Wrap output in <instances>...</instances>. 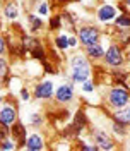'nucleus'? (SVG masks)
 Returning <instances> with one entry per match:
<instances>
[{"label":"nucleus","instance_id":"9b49d317","mask_svg":"<svg viewBox=\"0 0 130 151\" xmlns=\"http://www.w3.org/2000/svg\"><path fill=\"white\" fill-rule=\"evenodd\" d=\"M91 77V67H72V72H70V79L74 83L82 84L84 81H87Z\"/></svg>","mask_w":130,"mask_h":151},{"label":"nucleus","instance_id":"bb28decb","mask_svg":"<svg viewBox=\"0 0 130 151\" xmlns=\"http://www.w3.org/2000/svg\"><path fill=\"white\" fill-rule=\"evenodd\" d=\"M69 43H70V48H75L79 43H77V38L75 36H69Z\"/></svg>","mask_w":130,"mask_h":151},{"label":"nucleus","instance_id":"412c9836","mask_svg":"<svg viewBox=\"0 0 130 151\" xmlns=\"http://www.w3.org/2000/svg\"><path fill=\"white\" fill-rule=\"evenodd\" d=\"M62 24H64V16L55 14V16H51V17H50V31L60 29V28H62Z\"/></svg>","mask_w":130,"mask_h":151},{"label":"nucleus","instance_id":"20e7f679","mask_svg":"<svg viewBox=\"0 0 130 151\" xmlns=\"http://www.w3.org/2000/svg\"><path fill=\"white\" fill-rule=\"evenodd\" d=\"M104 62H106V65L110 67H120L125 64V53H123V50H121L118 45H110L108 50H106V53H104Z\"/></svg>","mask_w":130,"mask_h":151},{"label":"nucleus","instance_id":"423d86ee","mask_svg":"<svg viewBox=\"0 0 130 151\" xmlns=\"http://www.w3.org/2000/svg\"><path fill=\"white\" fill-rule=\"evenodd\" d=\"M93 141H94V144L98 146V150H103V151L115 150V148H116L115 141H113V139L108 136V134H106V132L99 131V129L93 131Z\"/></svg>","mask_w":130,"mask_h":151},{"label":"nucleus","instance_id":"c756f323","mask_svg":"<svg viewBox=\"0 0 130 151\" xmlns=\"http://www.w3.org/2000/svg\"><path fill=\"white\" fill-rule=\"evenodd\" d=\"M33 2H34V0H33Z\"/></svg>","mask_w":130,"mask_h":151},{"label":"nucleus","instance_id":"a878e982","mask_svg":"<svg viewBox=\"0 0 130 151\" xmlns=\"http://www.w3.org/2000/svg\"><path fill=\"white\" fill-rule=\"evenodd\" d=\"M21 100H24V101H29V100H31L28 89H21Z\"/></svg>","mask_w":130,"mask_h":151},{"label":"nucleus","instance_id":"f257e3e1","mask_svg":"<svg viewBox=\"0 0 130 151\" xmlns=\"http://www.w3.org/2000/svg\"><path fill=\"white\" fill-rule=\"evenodd\" d=\"M108 103L111 105L113 108H123L130 105V89L125 86H116V88H111L108 91Z\"/></svg>","mask_w":130,"mask_h":151},{"label":"nucleus","instance_id":"f03ea898","mask_svg":"<svg viewBox=\"0 0 130 151\" xmlns=\"http://www.w3.org/2000/svg\"><path fill=\"white\" fill-rule=\"evenodd\" d=\"M22 41H24V48H26V52H29L34 58L41 60V62H45V60H46L45 48H43V45H41V41H39V40H36L34 36H26V35H24Z\"/></svg>","mask_w":130,"mask_h":151},{"label":"nucleus","instance_id":"c85d7f7f","mask_svg":"<svg viewBox=\"0 0 130 151\" xmlns=\"http://www.w3.org/2000/svg\"><path fill=\"white\" fill-rule=\"evenodd\" d=\"M72 2H81V0H72Z\"/></svg>","mask_w":130,"mask_h":151},{"label":"nucleus","instance_id":"a211bd4d","mask_svg":"<svg viewBox=\"0 0 130 151\" xmlns=\"http://www.w3.org/2000/svg\"><path fill=\"white\" fill-rule=\"evenodd\" d=\"M70 67H91V65H89L87 57L82 55V53H77L70 58Z\"/></svg>","mask_w":130,"mask_h":151},{"label":"nucleus","instance_id":"aec40b11","mask_svg":"<svg viewBox=\"0 0 130 151\" xmlns=\"http://www.w3.org/2000/svg\"><path fill=\"white\" fill-rule=\"evenodd\" d=\"M53 43H55V47L58 48V50H67V48H70L69 36H67V35H58V36H55Z\"/></svg>","mask_w":130,"mask_h":151},{"label":"nucleus","instance_id":"5701e85b","mask_svg":"<svg viewBox=\"0 0 130 151\" xmlns=\"http://www.w3.org/2000/svg\"><path fill=\"white\" fill-rule=\"evenodd\" d=\"M0 67H2V81H4V86H7V74H9V69H7V60L2 57V60H0Z\"/></svg>","mask_w":130,"mask_h":151},{"label":"nucleus","instance_id":"0eeeda50","mask_svg":"<svg viewBox=\"0 0 130 151\" xmlns=\"http://www.w3.org/2000/svg\"><path fill=\"white\" fill-rule=\"evenodd\" d=\"M10 137L17 142V148H26V141H28V131L26 125L22 122H16L10 125Z\"/></svg>","mask_w":130,"mask_h":151},{"label":"nucleus","instance_id":"7ed1b4c3","mask_svg":"<svg viewBox=\"0 0 130 151\" xmlns=\"http://www.w3.org/2000/svg\"><path fill=\"white\" fill-rule=\"evenodd\" d=\"M77 38L84 47H89L99 41V29L94 26H81L77 29Z\"/></svg>","mask_w":130,"mask_h":151},{"label":"nucleus","instance_id":"b1692460","mask_svg":"<svg viewBox=\"0 0 130 151\" xmlns=\"http://www.w3.org/2000/svg\"><path fill=\"white\" fill-rule=\"evenodd\" d=\"M81 86H82V91H84V93H93L94 89H96L94 83H93V81H89V79H87V81H84Z\"/></svg>","mask_w":130,"mask_h":151},{"label":"nucleus","instance_id":"4468645a","mask_svg":"<svg viewBox=\"0 0 130 151\" xmlns=\"http://www.w3.org/2000/svg\"><path fill=\"white\" fill-rule=\"evenodd\" d=\"M28 24H29V31L33 33V35H36L39 31H43V19L36 16V14H28Z\"/></svg>","mask_w":130,"mask_h":151},{"label":"nucleus","instance_id":"f3484780","mask_svg":"<svg viewBox=\"0 0 130 151\" xmlns=\"http://www.w3.org/2000/svg\"><path fill=\"white\" fill-rule=\"evenodd\" d=\"M111 129H113V132H115L118 137H125V136L129 134V125L123 124V122H120V120H115V119H113Z\"/></svg>","mask_w":130,"mask_h":151},{"label":"nucleus","instance_id":"dca6fc26","mask_svg":"<svg viewBox=\"0 0 130 151\" xmlns=\"http://www.w3.org/2000/svg\"><path fill=\"white\" fill-rule=\"evenodd\" d=\"M111 119H115V120H120V122L130 125V105L123 106V108H116V112L111 115Z\"/></svg>","mask_w":130,"mask_h":151},{"label":"nucleus","instance_id":"4be33fe9","mask_svg":"<svg viewBox=\"0 0 130 151\" xmlns=\"http://www.w3.org/2000/svg\"><path fill=\"white\" fill-rule=\"evenodd\" d=\"M29 122H31V125H34V127H38V125H41V122H43V117H41V113H31L29 115Z\"/></svg>","mask_w":130,"mask_h":151},{"label":"nucleus","instance_id":"2eb2a0df","mask_svg":"<svg viewBox=\"0 0 130 151\" xmlns=\"http://www.w3.org/2000/svg\"><path fill=\"white\" fill-rule=\"evenodd\" d=\"M4 16H5V19H9V21H16V19H17L19 7L14 0H10V2L5 4V7H4Z\"/></svg>","mask_w":130,"mask_h":151},{"label":"nucleus","instance_id":"39448f33","mask_svg":"<svg viewBox=\"0 0 130 151\" xmlns=\"http://www.w3.org/2000/svg\"><path fill=\"white\" fill-rule=\"evenodd\" d=\"M0 122L5 125H12L17 122V106L14 103L4 101L2 108H0Z\"/></svg>","mask_w":130,"mask_h":151},{"label":"nucleus","instance_id":"393cba45","mask_svg":"<svg viewBox=\"0 0 130 151\" xmlns=\"http://www.w3.org/2000/svg\"><path fill=\"white\" fill-rule=\"evenodd\" d=\"M48 4L46 2H41V4H38V14L39 16H48Z\"/></svg>","mask_w":130,"mask_h":151},{"label":"nucleus","instance_id":"f8f14e48","mask_svg":"<svg viewBox=\"0 0 130 151\" xmlns=\"http://www.w3.org/2000/svg\"><path fill=\"white\" fill-rule=\"evenodd\" d=\"M45 148V139H43V136L41 134H31L28 136V141H26V150L29 151H39Z\"/></svg>","mask_w":130,"mask_h":151},{"label":"nucleus","instance_id":"1a4fd4ad","mask_svg":"<svg viewBox=\"0 0 130 151\" xmlns=\"http://www.w3.org/2000/svg\"><path fill=\"white\" fill-rule=\"evenodd\" d=\"M118 16V12H116V7L115 5H110V4H103L99 9L96 10V17L99 22H113L115 19Z\"/></svg>","mask_w":130,"mask_h":151},{"label":"nucleus","instance_id":"ddd939ff","mask_svg":"<svg viewBox=\"0 0 130 151\" xmlns=\"http://www.w3.org/2000/svg\"><path fill=\"white\" fill-rule=\"evenodd\" d=\"M104 53H106V50L103 48V45L98 41V43H94V45H89V47H86V55L91 57L93 60H99V58H104Z\"/></svg>","mask_w":130,"mask_h":151},{"label":"nucleus","instance_id":"9d476101","mask_svg":"<svg viewBox=\"0 0 130 151\" xmlns=\"http://www.w3.org/2000/svg\"><path fill=\"white\" fill-rule=\"evenodd\" d=\"M55 93V86L51 81H41L34 88V98L38 100H50Z\"/></svg>","mask_w":130,"mask_h":151},{"label":"nucleus","instance_id":"cd10ccee","mask_svg":"<svg viewBox=\"0 0 130 151\" xmlns=\"http://www.w3.org/2000/svg\"><path fill=\"white\" fill-rule=\"evenodd\" d=\"M125 4H127V5H130V0H125Z\"/></svg>","mask_w":130,"mask_h":151},{"label":"nucleus","instance_id":"6e6552de","mask_svg":"<svg viewBox=\"0 0 130 151\" xmlns=\"http://www.w3.org/2000/svg\"><path fill=\"white\" fill-rule=\"evenodd\" d=\"M74 100V86L65 83V84H60L55 89V101L60 105L70 103Z\"/></svg>","mask_w":130,"mask_h":151},{"label":"nucleus","instance_id":"6ab92c4d","mask_svg":"<svg viewBox=\"0 0 130 151\" xmlns=\"http://www.w3.org/2000/svg\"><path fill=\"white\" fill-rule=\"evenodd\" d=\"M115 22V26L120 29V28H130V14H127V12H123V14H120V16H116V19L113 21Z\"/></svg>","mask_w":130,"mask_h":151}]
</instances>
